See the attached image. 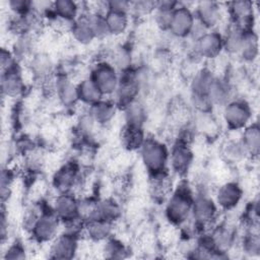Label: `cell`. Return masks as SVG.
Instances as JSON below:
<instances>
[{
	"mask_svg": "<svg viewBox=\"0 0 260 260\" xmlns=\"http://www.w3.org/2000/svg\"><path fill=\"white\" fill-rule=\"evenodd\" d=\"M245 30L237 24L231 23L222 35L223 51L229 55H238L241 49Z\"/></svg>",
	"mask_w": 260,
	"mask_h": 260,
	"instance_id": "cell-31",
	"label": "cell"
},
{
	"mask_svg": "<svg viewBox=\"0 0 260 260\" xmlns=\"http://www.w3.org/2000/svg\"><path fill=\"white\" fill-rule=\"evenodd\" d=\"M78 248V233L67 230L59 234L50 246V257L54 259H71Z\"/></svg>",
	"mask_w": 260,
	"mask_h": 260,
	"instance_id": "cell-13",
	"label": "cell"
},
{
	"mask_svg": "<svg viewBox=\"0 0 260 260\" xmlns=\"http://www.w3.org/2000/svg\"><path fill=\"white\" fill-rule=\"evenodd\" d=\"M84 13L86 14L88 22L95 36V39H103L110 36L105 13L99 11H89Z\"/></svg>",
	"mask_w": 260,
	"mask_h": 260,
	"instance_id": "cell-36",
	"label": "cell"
},
{
	"mask_svg": "<svg viewBox=\"0 0 260 260\" xmlns=\"http://www.w3.org/2000/svg\"><path fill=\"white\" fill-rule=\"evenodd\" d=\"M139 152L141 161L149 176L168 172L170 149L165 142L157 138L146 137Z\"/></svg>",
	"mask_w": 260,
	"mask_h": 260,
	"instance_id": "cell-2",
	"label": "cell"
},
{
	"mask_svg": "<svg viewBox=\"0 0 260 260\" xmlns=\"http://www.w3.org/2000/svg\"><path fill=\"white\" fill-rule=\"evenodd\" d=\"M53 89L64 107H74L79 101L76 84L66 74H58L53 82Z\"/></svg>",
	"mask_w": 260,
	"mask_h": 260,
	"instance_id": "cell-18",
	"label": "cell"
},
{
	"mask_svg": "<svg viewBox=\"0 0 260 260\" xmlns=\"http://www.w3.org/2000/svg\"><path fill=\"white\" fill-rule=\"evenodd\" d=\"M243 189L239 183L229 181L217 188L213 199L220 210L230 211L240 204L243 199Z\"/></svg>",
	"mask_w": 260,
	"mask_h": 260,
	"instance_id": "cell-15",
	"label": "cell"
},
{
	"mask_svg": "<svg viewBox=\"0 0 260 260\" xmlns=\"http://www.w3.org/2000/svg\"><path fill=\"white\" fill-rule=\"evenodd\" d=\"M105 17L111 36H121L129 27L130 14L115 10H107Z\"/></svg>",
	"mask_w": 260,
	"mask_h": 260,
	"instance_id": "cell-32",
	"label": "cell"
},
{
	"mask_svg": "<svg viewBox=\"0 0 260 260\" xmlns=\"http://www.w3.org/2000/svg\"><path fill=\"white\" fill-rule=\"evenodd\" d=\"M117 109L118 107L115 104L114 100L112 101L102 99L101 101L88 107L87 114L91 117L96 125L105 126L112 122L116 115Z\"/></svg>",
	"mask_w": 260,
	"mask_h": 260,
	"instance_id": "cell-20",
	"label": "cell"
},
{
	"mask_svg": "<svg viewBox=\"0 0 260 260\" xmlns=\"http://www.w3.org/2000/svg\"><path fill=\"white\" fill-rule=\"evenodd\" d=\"M80 181V168L77 161L69 160L54 174L52 184L58 193L72 192Z\"/></svg>",
	"mask_w": 260,
	"mask_h": 260,
	"instance_id": "cell-12",
	"label": "cell"
},
{
	"mask_svg": "<svg viewBox=\"0 0 260 260\" xmlns=\"http://www.w3.org/2000/svg\"><path fill=\"white\" fill-rule=\"evenodd\" d=\"M231 23L237 24L244 30L253 29L254 3L248 0L232 1L226 4Z\"/></svg>",
	"mask_w": 260,
	"mask_h": 260,
	"instance_id": "cell-14",
	"label": "cell"
},
{
	"mask_svg": "<svg viewBox=\"0 0 260 260\" xmlns=\"http://www.w3.org/2000/svg\"><path fill=\"white\" fill-rule=\"evenodd\" d=\"M26 257V251L21 242L15 241L8 246L4 252V259H24Z\"/></svg>",
	"mask_w": 260,
	"mask_h": 260,
	"instance_id": "cell-42",
	"label": "cell"
},
{
	"mask_svg": "<svg viewBox=\"0 0 260 260\" xmlns=\"http://www.w3.org/2000/svg\"><path fill=\"white\" fill-rule=\"evenodd\" d=\"M7 5L14 15H25L32 11V1L28 0H10Z\"/></svg>",
	"mask_w": 260,
	"mask_h": 260,
	"instance_id": "cell-41",
	"label": "cell"
},
{
	"mask_svg": "<svg viewBox=\"0 0 260 260\" xmlns=\"http://www.w3.org/2000/svg\"><path fill=\"white\" fill-rule=\"evenodd\" d=\"M208 239L213 250L222 258L230 252L236 242V231L226 223H215L208 230Z\"/></svg>",
	"mask_w": 260,
	"mask_h": 260,
	"instance_id": "cell-11",
	"label": "cell"
},
{
	"mask_svg": "<svg viewBox=\"0 0 260 260\" xmlns=\"http://www.w3.org/2000/svg\"><path fill=\"white\" fill-rule=\"evenodd\" d=\"M47 13L68 21H74L81 14L79 3L71 0H57L52 2V7Z\"/></svg>",
	"mask_w": 260,
	"mask_h": 260,
	"instance_id": "cell-26",
	"label": "cell"
},
{
	"mask_svg": "<svg viewBox=\"0 0 260 260\" xmlns=\"http://www.w3.org/2000/svg\"><path fill=\"white\" fill-rule=\"evenodd\" d=\"M107 10H115L120 12H125L130 14V7H131V1H125V0H112L106 2Z\"/></svg>",
	"mask_w": 260,
	"mask_h": 260,
	"instance_id": "cell-43",
	"label": "cell"
},
{
	"mask_svg": "<svg viewBox=\"0 0 260 260\" xmlns=\"http://www.w3.org/2000/svg\"><path fill=\"white\" fill-rule=\"evenodd\" d=\"M208 99L212 106L223 107L233 99V86L226 78L215 76L208 90Z\"/></svg>",
	"mask_w": 260,
	"mask_h": 260,
	"instance_id": "cell-22",
	"label": "cell"
},
{
	"mask_svg": "<svg viewBox=\"0 0 260 260\" xmlns=\"http://www.w3.org/2000/svg\"><path fill=\"white\" fill-rule=\"evenodd\" d=\"M120 72L128 70L132 67V55L131 51L125 47L120 46L112 54V59L109 61Z\"/></svg>",
	"mask_w": 260,
	"mask_h": 260,
	"instance_id": "cell-35",
	"label": "cell"
},
{
	"mask_svg": "<svg viewBox=\"0 0 260 260\" xmlns=\"http://www.w3.org/2000/svg\"><path fill=\"white\" fill-rule=\"evenodd\" d=\"M89 77L104 96L114 95L119 83L120 73L109 61L101 60L91 68Z\"/></svg>",
	"mask_w": 260,
	"mask_h": 260,
	"instance_id": "cell-5",
	"label": "cell"
},
{
	"mask_svg": "<svg viewBox=\"0 0 260 260\" xmlns=\"http://www.w3.org/2000/svg\"><path fill=\"white\" fill-rule=\"evenodd\" d=\"M103 252L108 258H125L127 256L128 249L120 240L111 237L105 241Z\"/></svg>",
	"mask_w": 260,
	"mask_h": 260,
	"instance_id": "cell-39",
	"label": "cell"
},
{
	"mask_svg": "<svg viewBox=\"0 0 260 260\" xmlns=\"http://www.w3.org/2000/svg\"><path fill=\"white\" fill-rule=\"evenodd\" d=\"M195 21L193 9L185 4L179 3L173 12L168 31L177 39L188 38L191 35Z\"/></svg>",
	"mask_w": 260,
	"mask_h": 260,
	"instance_id": "cell-10",
	"label": "cell"
},
{
	"mask_svg": "<svg viewBox=\"0 0 260 260\" xmlns=\"http://www.w3.org/2000/svg\"><path fill=\"white\" fill-rule=\"evenodd\" d=\"M259 54V41L258 35L255 32L254 29L245 30L241 49L239 51L238 56L246 62V63H253Z\"/></svg>",
	"mask_w": 260,
	"mask_h": 260,
	"instance_id": "cell-28",
	"label": "cell"
},
{
	"mask_svg": "<svg viewBox=\"0 0 260 260\" xmlns=\"http://www.w3.org/2000/svg\"><path fill=\"white\" fill-rule=\"evenodd\" d=\"M247 154L252 157H256L260 150V128L256 122H251L242 130L240 138Z\"/></svg>",
	"mask_w": 260,
	"mask_h": 260,
	"instance_id": "cell-25",
	"label": "cell"
},
{
	"mask_svg": "<svg viewBox=\"0 0 260 260\" xmlns=\"http://www.w3.org/2000/svg\"><path fill=\"white\" fill-rule=\"evenodd\" d=\"M216 75L209 68H200L193 73L190 80L191 95L208 96L209 87Z\"/></svg>",
	"mask_w": 260,
	"mask_h": 260,
	"instance_id": "cell-23",
	"label": "cell"
},
{
	"mask_svg": "<svg viewBox=\"0 0 260 260\" xmlns=\"http://www.w3.org/2000/svg\"><path fill=\"white\" fill-rule=\"evenodd\" d=\"M252 109L250 104L239 98H233L222 107V119L230 130H243L252 122Z\"/></svg>",
	"mask_w": 260,
	"mask_h": 260,
	"instance_id": "cell-4",
	"label": "cell"
},
{
	"mask_svg": "<svg viewBox=\"0 0 260 260\" xmlns=\"http://www.w3.org/2000/svg\"><path fill=\"white\" fill-rule=\"evenodd\" d=\"M113 230L114 222L101 218L86 220L84 221L83 225V232L85 233L87 238L95 243L105 242L109 238H111Z\"/></svg>",
	"mask_w": 260,
	"mask_h": 260,
	"instance_id": "cell-21",
	"label": "cell"
},
{
	"mask_svg": "<svg viewBox=\"0 0 260 260\" xmlns=\"http://www.w3.org/2000/svg\"><path fill=\"white\" fill-rule=\"evenodd\" d=\"M1 89L3 95L11 99L18 98L24 92L25 83L18 63L2 71Z\"/></svg>",
	"mask_w": 260,
	"mask_h": 260,
	"instance_id": "cell-17",
	"label": "cell"
},
{
	"mask_svg": "<svg viewBox=\"0 0 260 260\" xmlns=\"http://www.w3.org/2000/svg\"><path fill=\"white\" fill-rule=\"evenodd\" d=\"M70 34L72 38L80 45H88L95 40L93 30L88 22L86 14L82 12L73 22Z\"/></svg>",
	"mask_w": 260,
	"mask_h": 260,
	"instance_id": "cell-29",
	"label": "cell"
},
{
	"mask_svg": "<svg viewBox=\"0 0 260 260\" xmlns=\"http://www.w3.org/2000/svg\"><path fill=\"white\" fill-rule=\"evenodd\" d=\"M193 12L196 21H198L207 30L215 29L222 18L221 6L214 1L197 2Z\"/></svg>",
	"mask_w": 260,
	"mask_h": 260,
	"instance_id": "cell-16",
	"label": "cell"
},
{
	"mask_svg": "<svg viewBox=\"0 0 260 260\" xmlns=\"http://www.w3.org/2000/svg\"><path fill=\"white\" fill-rule=\"evenodd\" d=\"M60 223H62L61 220L50 207L49 210L41 211L29 233L38 243H51L59 235Z\"/></svg>",
	"mask_w": 260,
	"mask_h": 260,
	"instance_id": "cell-7",
	"label": "cell"
},
{
	"mask_svg": "<svg viewBox=\"0 0 260 260\" xmlns=\"http://www.w3.org/2000/svg\"><path fill=\"white\" fill-rule=\"evenodd\" d=\"M146 137L143 127L125 124L121 132V143L125 149L135 151L140 149Z\"/></svg>",
	"mask_w": 260,
	"mask_h": 260,
	"instance_id": "cell-24",
	"label": "cell"
},
{
	"mask_svg": "<svg viewBox=\"0 0 260 260\" xmlns=\"http://www.w3.org/2000/svg\"><path fill=\"white\" fill-rule=\"evenodd\" d=\"M76 87L78 101L83 105L89 107L104 99L103 93L89 76L82 78L78 83H76Z\"/></svg>",
	"mask_w": 260,
	"mask_h": 260,
	"instance_id": "cell-27",
	"label": "cell"
},
{
	"mask_svg": "<svg viewBox=\"0 0 260 260\" xmlns=\"http://www.w3.org/2000/svg\"><path fill=\"white\" fill-rule=\"evenodd\" d=\"M218 210L214 199L205 192H199L194 196L191 216L193 228L204 233L216 223Z\"/></svg>",
	"mask_w": 260,
	"mask_h": 260,
	"instance_id": "cell-3",
	"label": "cell"
},
{
	"mask_svg": "<svg viewBox=\"0 0 260 260\" xmlns=\"http://www.w3.org/2000/svg\"><path fill=\"white\" fill-rule=\"evenodd\" d=\"M222 156L228 162H239L248 156L243 144L239 140H229L223 144Z\"/></svg>",
	"mask_w": 260,
	"mask_h": 260,
	"instance_id": "cell-34",
	"label": "cell"
},
{
	"mask_svg": "<svg viewBox=\"0 0 260 260\" xmlns=\"http://www.w3.org/2000/svg\"><path fill=\"white\" fill-rule=\"evenodd\" d=\"M122 110L124 112L125 124L143 127L146 120V110L139 100L132 102Z\"/></svg>",
	"mask_w": 260,
	"mask_h": 260,
	"instance_id": "cell-33",
	"label": "cell"
},
{
	"mask_svg": "<svg viewBox=\"0 0 260 260\" xmlns=\"http://www.w3.org/2000/svg\"><path fill=\"white\" fill-rule=\"evenodd\" d=\"M31 71L40 78H48L52 73V61L44 54L36 55L31 59Z\"/></svg>",
	"mask_w": 260,
	"mask_h": 260,
	"instance_id": "cell-37",
	"label": "cell"
},
{
	"mask_svg": "<svg viewBox=\"0 0 260 260\" xmlns=\"http://www.w3.org/2000/svg\"><path fill=\"white\" fill-rule=\"evenodd\" d=\"M121 215L122 208L119 202L114 198H105L96 200L92 208V211L86 220L101 218L115 222L121 217Z\"/></svg>",
	"mask_w": 260,
	"mask_h": 260,
	"instance_id": "cell-19",
	"label": "cell"
},
{
	"mask_svg": "<svg viewBox=\"0 0 260 260\" xmlns=\"http://www.w3.org/2000/svg\"><path fill=\"white\" fill-rule=\"evenodd\" d=\"M51 207L61 222L66 225L83 220L79 212V199L72 192L58 193Z\"/></svg>",
	"mask_w": 260,
	"mask_h": 260,
	"instance_id": "cell-6",
	"label": "cell"
},
{
	"mask_svg": "<svg viewBox=\"0 0 260 260\" xmlns=\"http://www.w3.org/2000/svg\"><path fill=\"white\" fill-rule=\"evenodd\" d=\"M193 159L194 153L190 146V142L177 138L170 149L169 165L172 171L176 175L184 177L190 171Z\"/></svg>",
	"mask_w": 260,
	"mask_h": 260,
	"instance_id": "cell-9",
	"label": "cell"
},
{
	"mask_svg": "<svg viewBox=\"0 0 260 260\" xmlns=\"http://www.w3.org/2000/svg\"><path fill=\"white\" fill-rule=\"evenodd\" d=\"M243 251L250 256H257L260 252L259 234L254 229H248L242 241Z\"/></svg>",
	"mask_w": 260,
	"mask_h": 260,
	"instance_id": "cell-38",
	"label": "cell"
},
{
	"mask_svg": "<svg viewBox=\"0 0 260 260\" xmlns=\"http://www.w3.org/2000/svg\"><path fill=\"white\" fill-rule=\"evenodd\" d=\"M156 1H134L131 2L130 16L133 15L138 18L151 15L155 9Z\"/></svg>",
	"mask_w": 260,
	"mask_h": 260,
	"instance_id": "cell-40",
	"label": "cell"
},
{
	"mask_svg": "<svg viewBox=\"0 0 260 260\" xmlns=\"http://www.w3.org/2000/svg\"><path fill=\"white\" fill-rule=\"evenodd\" d=\"M195 194L187 182H181L167 198L165 215L173 225H182L190 219Z\"/></svg>",
	"mask_w": 260,
	"mask_h": 260,
	"instance_id": "cell-1",
	"label": "cell"
},
{
	"mask_svg": "<svg viewBox=\"0 0 260 260\" xmlns=\"http://www.w3.org/2000/svg\"><path fill=\"white\" fill-rule=\"evenodd\" d=\"M193 42V54L199 59L214 60L223 51L222 35L215 29L205 31Z\"/></svg>",
	"mask_w": 260,
	"mask_h": 260,
	"instance_id": "cell-8",
	"label": "cell"
},
{
	"mask_svg": "<svg viewBox=\"0 0 260 260\" xmlns=\"http://www.w3.org/2000/svg\"><path fill=\"white\" fill-rule=\"evenodd\" d=\"M178 5L179 2L176 1H156L155 9L152 15L154 23L159 29L168 31L173 16V12Z\"/></svg>",
	"mask_w": 260,
	"mask_h": 260,
	"instance_id": "cell-30",
	"label": "cell"
}]
</instances>
